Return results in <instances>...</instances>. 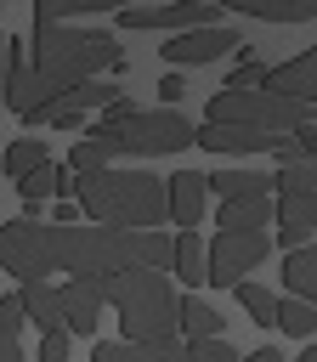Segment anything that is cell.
<instances>
[{"instance_id": "24", "label": "cell", "mask_w": 317, "mask_h": 362, "mask_svg": "<svg viewBox=\"0 0 317 362\" xmlns=\"http://www.w3.org/2000/svg\"><path fill=\"white\" fill-rule=\"evenodd\" d=\"M40 164H51V153H45V141H34V136H28V141H11V147L0 153V170H6L11 181H23V175L40 170Z\"/></svg>"}, {"instance_id": "31", "label": "cell", "mask_w": 317, "mask_h": 362, "mask_svg": "<svg viewBox=\"0 0 317 362\" xmlns=\"http://www.w3.org/2000/svg\"><path fill=\"white\" fill-rule=\"evenodd\" d=\"M51 226H79V209H74V198H57V209H51Z\"/></svg>"}, {"instance_id": "33", "label": "cell", "mask_w": 317, "mask_h": 362, "mask_svg": "<svg viewBox=\"0 0 317 362\" xmlns=\"http://www.w3.org/2000/svg\"><path fill=\"white\" fill-rule=\"evenodd\" d=\"M294 362H317V345H306V351H300V356H294Z\"/></svg>"}, {"instance_id": "4", "label": "cell", "mask_w": 317, "mask_h": 362, "mask_svg": "<svg viewBox=\"0 0 317 362\" xmlns=\"http://www.w3.org/2000/svg\"><path fill=\"white\" fill-rule=\"evenodd\" d=\"M204 124H243L260 136H289V130L311 124V102H289L272 90H215Z\"/></svg>"}, {"instance_id": "29", "label": "cell", "mask_w": 317, "mask_h": 362, "mask_svg": "<svg viewBox=\"0 0 317 362\" xmlns=\"http://www.w3.org/2000/svg\"><path fill=\"white\" fill-rule=\"evenodd\" d=\"M34 362H68V334H62V328L40 334V351H34Z\"/></svg>"}, {"instance_id": "10", "label": "cell", "mask_w": 317, "mask_h": 362, "mask_svg": "<svg viewBox=\"0 0 317 362\" xmlns=\"http://www.w3.org/2000/svg\"><path fill=\"white\" fill-rule=\"evenodd\" d=\"M57 305H62V334L74 339H91L96 322H102V294H96V277H68L57 288Z\"/></svg>"}, {"instance_id": "7", "label": "cell", "mask_w": 317, "mask_h": 362, "mask_svg": "<svg viewBox=\"0 0 317 362\" xmlns=\"http://www.w3.org/2000/svg\"><path fill=\"white\" fill-rule=\"evenodd\" d=\"M226 6L215 0H181V6H119V28H158V34H192V28H221Z\"/></svg>"}, {"instance_id": "17", "label": "cell", "mask_w": 317, "mask_h": 362, "mask_svg": "<svg viewBox=\"0 0 317 362\" xmlns=\"http://www.w3.org/2000/svg\"><path fill=\"white\" fill-rule=\"evenodd\" d=\"M226 6L243 11V17H255V23H311L317 17L311 0H226Z\"/></svg>"}, {"instance_id": "25", "label": "cell", "mask_w": 317, "mask_h": 362, "mask_svg": "<svg viewBox=\"0 0 317 362\" xmlns=\"http://www.w3.org/2000/svg\"><path fill=\"white\" fill-rule=\"evenodd\" d=\"M232 294H238V305H243L260 328L277 322V294H272V288H260V283H232Z\"/></svg>"}, {"instance_id": "1", "label": "cell", "mask_w": 317, "mask_h": 362, "mask_svg": "<svg viewBox=\"0 0 317 362\" xmlns=\"http://www.w3.org/2000/svg\"><path fill=\"white\" fill-rule=\"evenodd\" d=\"M74 209L91 226H119V232H158L164 226V181L142 164H113L68 181Z\"/></svg>"}, {"instance_id": "13", "label": "cell", "mask_w": 317, "mask_h": 362, "mask_svg": "<svg viewBox=\"0 0 317 362\" xmlns=\"http://www.w3.org/2000/svg\"><path fill=\"white\" fill-rule=\"evenodd\" d=\"M204 192H215L221 204H249V198H272V175H260V170H215V175H204Z\"/></svg>"}, {"instance_id": "12", "label": "cell", "mask_w": 317, "mask_h": 362, "mask_svg": "<svg viewBox=\"0 0 317 362\" xmlns=\"http://www.w3.org/2000/svg\"><path fill=\"white\" fill-rule=\"evenodd\" d=\"M164 221H175L181 232H192L204 221V175L198 170H175L164 181Z\"/></svg>"}, {"instance_id": "8", "label": "cell", "mask_w": 317, "mask_h": 362, "mask_svg": "<svg viewBox=\"0 0 317 362\" xmlns=\"http://www.w3.org/2000/svg\"><path fill=\"white\" fill-rule=\"evenodd\" d=\"M238 28L232 23H221V28H192V34H170L164 40V62L170 68H204V62H215V57H238Z\"/></svg>"}, {"instance_id": "11", "label": "cell", "mask_w": 317, "mask_h": 362, "mask_svg": "<svg viewBox=\"0 0 317 362\" xmlns=\"http://www.w3.org/2000/svg\"><path fill=\"white\" fill-rule=\"evenodd\" d=\"M260 90L289 96V102H311V96H317V51H300V57H289V62L266 68Z\"/></svg>"}, {"instance_id": "19", "label": "cell", "mask_w": 317, "mask_h": 362, "mask_svg": "<svg viewBox=\"0 0 317 362\" xmlns=\"http://www.w3.org/2000/svg\"><path fill=\"white\" fill-rule=\"evenodd\" d=\"M215 226H221V232H266V226H272V198H249V204H221Z\"/></svg>"}, {"instance_id": "20", "label": "cell", "mask_w": 317, "mask_h": 362, "mask_svg": "<svg viewBox=\"0 0 317 362\" xmlns=\"http://www.w3.org/2000/svg\"><path fill=\"white\" fill-rule=\"evenodd\" d=\"M170 272H175L187 288H198V283H204V238H198V232L170 238Z\"/></svg>"}, {"instance_id": "14", "label": "cell", "mask_w": 317, "mask_h": 362, "mask_svg": "<svg viewBox=\"0 0 317 362\" xmlns=\"http://www.w3.org/2000/svg\"><path fill=\"white\" fill-rule=\"evenodd\" d=\"M283 288H289L283 300H306V305L317 300V249L311 243H300V249L283 255Z\"/></svg>"}, {"instance_id": "28", "label": "cell", "mask_w": 317, "mask_h": 362, "mask_svg": "<svg viewBox=\"0 0 317 362\" xmlns=\"http://www.w3.org/2000/svg\"><path fill=\"white\" fill-rule=\"evenodd\" d=\"M181 351H187V362H238V351H232L226 334L221 339H187Z\"/></svg>"}, {"instance_id": "32", "label": "cell", "mask_w": 317, "mask_h": 362, "mask_svg": "<svg viewBox=\"0 0 317 362\" xmlns=\"http://www.w3.org/2000/svg\"><path fill=\"white\" fill-rule=\"evenodd\" d=\"M238 362H283V351H277V345H260V351H249V356H238Z\"/></svg>"}, {"instance_id": "27", "label": "cell", "mask_w": 317, "mask_h": 362, "mask_svg": "<svg viewBox=\"0 0 317 362\" xmlns=\"http://www.w3.org/2000/svg\"><path fill=\"white\" fill-rule=\"evenodd\" d=\"M272 192H317V164H283L272 175Z\"/></svg>"}, {"instance_id": "2", "label": "cell", "mask_w": 317, "mask_h": 362, "mask_svg": "<svg viewBox=\"0 0 317 362\" xmlns=\"http://www.w3.org/2000/svg\"><path fill=\"white\" fill-rule=\"evenodd\" d=\"M192 147V119L181 107H142L108 130H91L85 141H74L68 153V175H91V170H113L119 158H164Z\"/></svg>"}, {"instance_id": "5", "label": "cell", "mask_w": 317, "mask_h": 362, "mask_svg": "<svg viewBox=\"0 0 317 362\" xmlns=\"http://www.w3.org/2000/svg\"><path fill=\"white\" fill-rule=\"evenodd\" d=\"M272 255V232H215L204 243V283L232 288Z\"/></svg>"}, {"instance_id": "18", "label": "cell", "mask_w": 317, "mask_h": 362, "mask_svg": "<svg viewBox=\"0 0 317 362\" xmlns=\"http://www.w3.org/2000/svg\"><path fill=\"white\" fill-rule=\"evenodd\" d=\"M68 170L62 164H40V170H28L23 181H17V192H23V204H45V198H68Z\"/></svg>"}, {"instance_id": "22", "label": "cell", "mask_w": 317, "mask_h": 362, "mask_svg": "<svg viewBox=\"0 0 317 362\" xmlns=\"http://www.w3.org/2000/svg\"><path fill=\"white\" fill-rule=\"evenodd\" d=\"M119 0H34V17L40 23H68V17H102Z\"/></svg>"}, {"instance_id": "30", "label": "cell", "mask_w": 317, "mask_h": 362, "mask_svg": "<svg viewBox=\"0 0 317 362\" xmlns=\"http://www.w3.org/2000/svg\"><path fill=\"white\" fill-rule=\"evenodd\" d=\"M158 96H164V107H181V96H187L181 74H164V79H158Z\"/></svg>"}, {"instance_id": "9", "label": "cell", "mask_w": 317, "mask_h": 362, "mask_svg": "<svg viewBox=\"0 0 317 362\" xmlns=\"http://www.w3.org/2000/svg\"><path fill=\"white\" fill-rule=\"evenodd\" d=\"M272 215H277V232L272 238L289 255V249L311 243V232H317V192H272Z\"/></svg>"}, {"instance_id": "6", "label": "cell", "mask_w": 317, "mask_h": 362, "mask_svg": "<svg viewBox=\"0 0 317 362\" xmlns=\"http://www.w3.org/2000/svg\"><path fill=\"white\" fill-rule=\"evenodd\" d=\"M0 266L17 283H45L51 277V226L45 221H6L0 226Z\"/></svg>"}, {"instance_id": "23", "label": "cell", "mask_w": 317, "mask_h": 362, "mask_svg": "<svg viewBox=\"0 0 317 362\" xmlns=\"http://www.w3.org/2000/svg\"><path fill=\"white\" fill-rule=\"evenodd\" d=\"M0 362H28L23 356V305H17V294L0 300Z\"/></svg>"}, {"instance_id": "3", "label": "cell", "mask_w": 317, "mask_h": 362, "mask_svg": "<svg viewBox=\"0 0 317 362\" xmlns=\"http://www.w3.org/2000/svg\"><path fill=\"white\" fill-rule=\"evenodd\" d=\"M102 305L119 311L125 345H175L181 339V294L164 272H119L96 277Z\"/></svg>"}, {"instance_id": "21", "label": "cell", "mask_w": 317, "mask_h": 362, "mask_svg": "<svg viewBox=\"0 0 317 362\" xmlns=\"http://www.w3.org/2000/svg\"><path fill=\"white\" fill-rule=\"evenodd\" d=\"M221 317L198 300V294H181V339H221Z\"/></svg>"}, {"instance_id": "26", "label": "cell", "mask_w": 317, "mask_h": 362, "mask_svg": "<svg viewBox=\"0 0 317 362\" xmlns=\"http://www.w3.org/2000/svg\"><path fill=\"white\" fill-rule=\"evenodd\" d=\"M277 328L294 334V339H311V328H317V305H306V300H277Z\"/></svg>"}, {"instance_id": "16", "label": "cell", "mask_w": 317, "mask_h": 362, "mask_svg": "<svg viewBox=\"0 0 317 362\" xmlns=\"http://www.w3.org/2000/svg\"><path fill=\"white\" fill-rule=\"evenodd\" d=\"M91 362H187L181 339L175 345H125V339H102L91 351Z\"/></svg>"}, {"instance_id": "15", "label": "cell", "mask_w": 317, "mask_h": 362, "mask_svg": "<svg viewBox=\"0 0 317 362\" xmlns=\"http://www.w3.org/2000/svg\"><path fill=\"white\" fill-rule=\"evenodd\" d=\"M17 305H23V322H34L40 334L62 328V305H57L51 283H17Z\"/></svg>"}]
</instances>
